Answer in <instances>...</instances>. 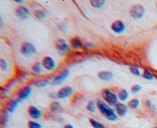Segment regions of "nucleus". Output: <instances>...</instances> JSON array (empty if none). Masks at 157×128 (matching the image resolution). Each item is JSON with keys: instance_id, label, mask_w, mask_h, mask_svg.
Here are the masks:
<instances>
[{"instance_id": "f257e3e1", "label": "nucleus", "mask_w": 157, "mask_h": 128, "mask_svg": "<svg viewBox=\"0 0 157 128\" xmlns=\"http://www.w3.org/2000/svg\"><path fill=\"white\" fill-rule=\"evenodd\" d=\"M97 107L98 110L100 111L104 117L109 121H116L118 118V115L116 114V109H112L110 106H108L105 102L101 99L97 100Z\"/></svg>"}, {"instance_id": "f03ea898", "label": "nucleus", "mask_w": 157, "mask_h": 128, "mask_svg": "<svg viewBox=\"0 0 157 128\" xmlns=\"http://www.w3.org/2000/svg\"><path fill=\"white\" fill-rule=\"evenodd\" d=\"M102 98L104 99V101L107 102V103L110 104V105H115L118 103V95L116 93H114L113 91H112L110 89H104L101 92Z\"/></svg>"}, {"instance_id": "7ed1b4c3", "label": "nucleus", "mask_w": 157, "mask_h": 128, "mask_svg": "<svg viewBox=\"0 0 157 128\" xmlns=\"http://www.w3.org/2000/svg\"><path fill=\"white\" fill-rule=\"evenodd\" d=\"M20 52L24 56L31 57L35 53H36L37 49H36V48L33 44H31L30 42H24L22 44L21 47L20 49Z\"/></svg>"}, {"instance_id": "20e7f679", "label": "nucleus", "mask_w": 157, "mask_h": 128, "mask_svg": "<svg viewBox=\"0 0 157 128\" xmlns=\"http://www.w3.org/2000/svg\"><path fill=\"white\" fill-rule=\"evenodd\" d=\"M145 7L141 4H135L133 5L130 10V14L133 19L139 20L143 17L145 15Z\"/></svg>"}, {"instance_id": "39448f33", "label": "nucleus", "mask_w": 157, "mask_h": 128, "mask_svg": "<svg viewBox=\"0 0 157 128\" xmlns=\"http://www.w3.org/2000/svg\"><path fill=\"white\" fill-rule=\"evenodd\" d=\"M31 93H32V87L31 86H25L22 87L18 92V100L19 102L26 100L30 97Z\"/></svg>"}, {"instance_id": "423d86ee", "label": "nucleus", "mask_w": 157, "mask_h": 128, "mask_svg": "<svg viewBox=\"0 0 157 128\" xmlns=\"http://www.w3.org/2000/svg\"><path fill=\"white\" fill-rule=\"evenodd\" d=\"M42 64H43V68L47 71H53V70H55L56 66H57L54 59L50 56L43 57Z\"/></svg>"}, {"instance_id": "0eeeda50", "label": "nucleus", "mask_w": 157, "mask_h": 128, "mask_svg": "<svg viewBox=\"0 0 157 128\" xmlns=\"http://www.w3.org/2000/svg\"><path fill=\"white\" fill-rule=\"evenodd\" d=\"M111 29L114 33L117 34V35H121L126 31V25L122 20H117L112 22V23L111 24Z\"/></svg>"}, {"instance_id": "6e6552de", "label": "nucleus", "mask_w": 157, "mask_h": 128, "mask_svg": "<svg viewBox=\"0 0 157 128\" xmlns=\"http://www.w3.org/2000/svg\"><path fill=\"white\" fill-rule=\"evenodd\" d=\"M69 44H70L71 48L75 51H79L84 49V44L82 42V39L77 36L72 38Z\"/></svg>"}, {"instance_id": "1a4fd4ad", "label": "nucleus", "mask_w": 157, "mask_h": 128, "mask_svg": "<svg viewBox=\"0 0 157 128\" xmlns=\"http://www.w3.org/2000/svg\"><path fill=\"white\" fill-rule=\"evenodd\" d=\"M55 49H57L59 53H65L70 49V47L68 45V43L65 39L60 38L57 39L55 42Z\"/></svg>"}, {"instance_id": "9d476101", "label": "nucleus", "mask_w": 157, "mask_h": 128, "mask_svg": "<svg viewBox=\"0 0 157 128\" xmlns=\"http://www.w3.org/2000/svg\"><path fill=\"white\" fill-rule=\"evenodd\" d=\"M72 92L73 89L72 87H69V86L63 87L57 91V97L60 99H65L67 98L70 97Z\"/></svg>"}, {"instance_id": "9b49d317", "label": "nucleus", "mask_w": 157, "mask_h": 128, "mask_svg": "<svg viewBox=\"0 0 157 128\" xmlns=\"http://www.w3.org/2000/svg\"><path fill=\"white\" fill-rule=\"evenodd\" d=\"M69 74H70V71H69V70H65L53 79V82L51 84H52L53 85H58V84H62L63 82L65 81V80L68 78Z\"/></svg>"}, {"instance_id": "f8f14e48", "label": "nucleus", "mask_w": 157, "mask_h": 128, "mask_svg": "<svg viewBox=\"0 0 157 128\" xmlns=\"http://www.w3.org/2000/svg\"><path fill=\"white\" fill-rule=\"evenodd\" d=\"M15 14L17 17L21 18V19H27L28 17V16H29L30 12L29 10L25 6H20L16 9Z\"/></svg>"}, {"instance_id": "ddd939ff", "label": "nucleus", "mask_w": 157, "mask_h": 128, "mask_svg": "<svg viewBox=\"0 0 157 128\" xmlns=\"http://www.w3.org/2000/svg\"><path fill=\"white\" fill-rule=\"evenodd\" d=\"M27 113L29 114L30 117L31 118L35 119V120H38L40 119L42 117V112L39 110L38 108L33 106V105H30L27 109Z\"/></svg>"}, {"instance_id": "4468645a", "label": "nucleus", "mask_w": 157, "mask_h": 128, "mask_svg": "<svg viewBox=\"0 0 157 128\" xmlns=\"http://www.w3.org/2000/svg\"><path fill=\"white\" fill-rule=\"evenodd\" d=\"M128 111V106L123 103H117L116 105V114L120 117H125Z\"/></svg>"}, {"instance_id": "2eb2a0df", "label": "nucleus", "mask_w": 157, "mask_h": 128, "mask_svg": "<svg viewBox=\"0 0 157 128\" xmlns=\"http://www.w3.org/2000/svg\"><path fill=\"white\" fill-rule=\"evenodd\" d=\"M20 102L18 101V99L15 100V99H11L10 101L8 102L7 104H6V110L10 112V113H14L15 109L18 108V106L19 105Z\"/></svg>"}, {"instance_id": "dca6fc26", "label": "nucleus", "mask_w": 157, "mask_h": 128, "mask_svg": "<svg viewBox=\"0 0 157 128\" xmlns=\"http://www.w3.org/2000/svg\"><path fill=\"white\" fill-rule=\"evenodd\" d=\"M98 76L102 81H110L113 78V74L109 71H101L98 73Z\"/></svg>"}, {"instance_id": "f3484780", "label": "nucleus", "mask_w": 157, "mask_h": 128, "mask_svg": "<svg viewBox=\"0 0 157 128\" xmlns=\"http://www.w3.org/2000/svg\"><path fill=\"white\" fill-rule=\"evenodd\" d=\"M43 64L40 62H36L32 65L31 70L35 74H41L43 73Z\"/></svg>"}, {"instance_id": "a211bd4d", "label": "nucleus", "mask_w": 157, "mask_h": 128, "mask_svg": "<svg viewBox=\"0 0 157 128\" xmlns=\"http://www.w3.org/2000/svg\"><path fill=\"white\" fill-rule=\"evenodd\" d=\"M90 2L91 6L95 8V9L102 8L105 4V1H104V0H91Z\"/></svg>"}, {"instance_id": "6ab92c4d", "label": "nucleus", "mask_w": 157, "mask_h": 128, "mask_svg": "<svg viewBox=\"0 0 157 128\" xmlns=\"http://www.w3.org/2000/svg\"><path fill=\"white\" fill-rule=\"evenodd\" d=\"M129 97V93L128 91L126 89H121L119 91V93H118V98L120 99V101L125 102L127 99Z\"/></svg>"}, {"instance_id": "aec40b11", "label": "nucleus", "mask_w": 157, "mask_h": 128, "mask_svg": "<svg viewBox=\"0 0 157 128\" xmlns=\"http://www.w3.org/2000/svg\"><path fill=\"white\" fill-rule=\"evenodd\" d=\"M50 84V81L49 79H46H46H41L37 81H35V83H34V85L37 87H43L47 86L48 84Z\"/></svg>"}, {"instance_id": "412c9836", "label": "nucleus", "mask_w": 157, "mask_h": 128, "mask_svg": "<svg viewBox=\"0 0 157 128\" xmlns=\"http://www.w3.org/2000/svg\"><path fill=\"white\" fill-rule=\"evenodd\" d=\"M140 101L137 99H133L131 100H130L129 102L127 104L128 108L130 109H136L137 107L139 106Z\"/></svg>"}, {"instance_id": "4be33fe9", "label": "nucleus", "mask_w": 157, "mask_h": 128, "mask_svg": "<svg viewBox=\"0 0 157 128\" xmlns=\"http://www.w3.org/2000/svg\"><path fill=\"white\" fill-rule=\"evenodd\" d=\"M61 109V104L58 102H53L50 105V109L52 113H57Z\"/></svg>"}, {"instance_id": "5701e85b", "label": "nucleus", "mask_w": 157, "mask_h": 128, "mask_svg": "<svg viewBox=\"0 0 157 128\" xmlns=\"http://www.w3.org/2000/svg\"><path fill=\"white\" fill-rule=\"evenodd\" d=\"M96 107H97V103L94 102V101H90L87 103V105H86V109L90 112V113H95L96 112Z\"/></svg>"}, {"instance_id": "b1692460", "label": "nucleus", "mask_w": 157, "mask_h": 128, "mask_svg": "<svg viewBox=\"0 0 157 128\" xmlns=\"http://www.w3.org/2000/svg\"><path fill=\"white\" fill-rule=\"evenodd\" d=\"M142 77L145 78V80H148V81H152L154 79V77H153L152 74L151 72L149 71L148 69H145L144 70L143 74H142Z\"/></svg>"}, {"instance_id": "393cba45", "label": "nucleus", "mask_w": 157, "mask_h": 128, "mask_svg": "<svg viewBox=\"0 0 157 128\" xmlns=\"http://www.w3.org/2000/svg\"><path fill=\"white\" fill-rule=\"evenodd\" d=\"M90 123L91 126H93V128H105L104 125H103L100 122L94 120V119H90Z\"/></svg>"}, {"instance_id": "a878e982", "label": "nucleus", "mask_w": 157, "mask_h": 128, "mask_svg": "<svg viewBox=\"0 0 157 128\" xmlns=\"http://www.w3.org/2000/svg\"><path fill=\"white\" fill-rule=\"evenodd\" d=\"M34 15H35V17L39 20H43L45 19L46 17V13L43 10H35L34 12Z\"/></svg>"}, {"instance_id": "bb28decb", "label": "nucleus", "mask_w": 157, "mask_h": 128, "mask_svg": "<svg viewBox=\"0 0 157 128\" xmlns=\"http://www.w3.org/2000/svg\"><path fill=\"white\" fill-rule=\"evenodd\" d=\"M130 71L133 75L137 76V77H139L141 75V71H140V68L138 66H131L130 67Z\"/></svg>"}, {"instance_id": "cd10ccee", "label": "nucleus", "mask_w": 157, "mask_h": 128, "mask_svg": "<svg viewBox=\"0 0 157 128\" xmlns=\"http://www.w3.org/2000/svg\"><path fill=\"white\" fill-rule=\"evenodd\" d=\"M27 126H28V128H42L43 127V126H42L40 123H39L35 122V121H33V120H30L29 122H28V124H27Z\"/></svg>"}, {"instance_id": "c85d7f7f", "label": "nucleus", "mask_w": 157, "mask_h": 128, "mask_svg": "<svg viewBox=\"0 0 157 128\" xmlns=\"http://www.w3.org/2000/svg\"><path fill=\"white\" fill-rule=\"evenodd\" d=\"M130 91L133 94L136 95V94L139 93L140 91H141V86L139 84H134V85L132 86V87L130 88Z\"/></svg>"}, {"instance_id": "c756f323", "label": "nucleus", "mask_w": 157, "mask_h": 128, "mask_svg": "<svg viewBox=\"0 0 157 128\" xmlns=\"http://www.w3.org/2000/svg\"><path fill=\"white\" fill-rule=\"evenodd\" d=\"M0 67H1V70L2 71H6L8 70V64L6 62V61L3 59H0Z\"/></svg>"}, {"instance_id": "7c9ffc66", "label": "nucleus", "mask_w": 157, "mask_h": 128, "mask_svg": "<svg viewBox=\"0 0 157 128\" xmlns=\"http://www.w3.org/2000/svg\"><path fill=\"white\" fill-rule=\"evenodd\" d=\"M8 119H9V115H8V111H5L2 115V124L3 125H6L7 123V121H8Z\"/></svg>"}, {"instance_id": "2f4dec72", "label": "nucleus", "mask_w": 157, "mask_h": 128, "mask_svg": "<svg viewBox=\"0 0 157 128\" xmlns=\"http://www.w3.org/2000/svg\"><path fill=\"white\" fill-rule=\"evenodd\" d=\"M15 80H13V81H11L10 82V83L8 84L7 85H6V87H5V89H6V91H9V90L10 89V88H11L12 87V86L14 85V84H15Z\"/></svg>"}, {"instance_id": "473e14b6", "label": "nucleus", "mask_w": 157, "mask_h": 128, "mask_svg": "<svg viewBox=\"0 0 157 128\" xmlns=\"http://www.w3.org/2000/svg\"><path fill=\"white\" fill-rule=\"evenodd\" d=\"M94 46V45H93L92 43L90 42H86V44L84 45V49H90L92 47Z\"/></svg>"}, {"instance_id": "72a5a7b5", "label": "nucleus", "mask_w": 157, "mask_h": 128, "mask_svg": "<svg viewBox=\"0 0 157 128\" xmlns=\"http://www.w3.org/2000/svg\"><path fill=\"white\" fill-rule=\"evenodd\" d=\"M146 104H147V106H149L150 109H153V105L152 104V102L150 101H147L146 102Z\"/></svg>"}, {"instance_id": "f704fd0d", "label": "nucleus", "mask_w": 157, "mask_h": 128, "mask_svg": "<svg viewBox=\"0 0 157 128\" xmlns=\"http://www.w3.org/2000/svg\"><path fill=\"white\" fill-rule=\"evenodd\" d=\"M64 128H75V127L72 124H66L65 126H64Z\"/></svg>"}, {"instance_id": "c9c22d12", "label": "nucleus", "mask_w": 157, "mask_h": 128, "mask_svg": "<svg viewBox=\"0 0 157 128\" xmlns=\"http://www.w3.org/2000/svg\"><path fill=\"white\" fill-rule=\"evenodd\" d=\"M14 2H17V3H22L24 1L23 0H14Z\"/></svg>"}, {"instance_id": "e433bc0d", "label": "nucleus", "mask_w": 157, "mask_h": 128, "mask_svg": "<svg viewBox=\"0 0 157 128\" xmlns=\"http://www.w3.org/2000/svg\"><path fill=\"white\" fill-rule=\"evenodd\" d=\"M153 128H157V126H155V127H153Z\"/></svg>"}]
</instances>
